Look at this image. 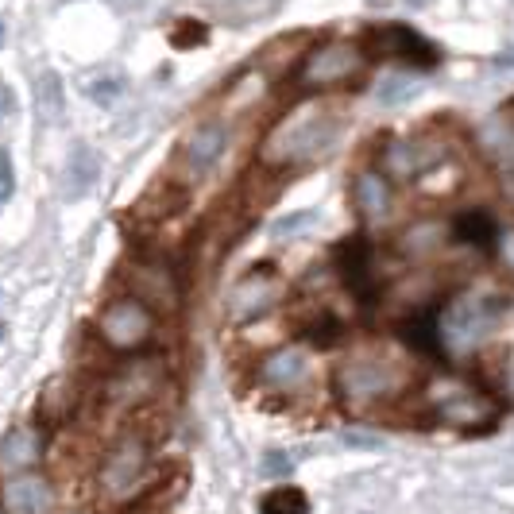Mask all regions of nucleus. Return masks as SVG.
Instances as JSON below:
<instances>
[{
    "mask_svg": "<svg viewBox=\"0 0 514 514\" xmlns=\"http://www.w3.org/2000/svg\"><path fill=\"white\" fill-rule=\"evenodd\" d=\"M225 143H229V128H225L221 120H205V124H198V128L190 132V140H186V147H182V159H186V167H190V171L201 174L221 159Z\"/></svg>",
    "mask_w": 514,
    "mask_h": 514,
    "instance_id": "ddd939ff",
    "label": "nucleus"
},
{
    "mask_svg": "<svg viewBox=\"0 0 514 514\" xmlns=\"http://www.w3.org/2000/svg\"><path fill=\"white\" fill-rule=\"evenodd\" d=\"M449 232L457 236L460 244H468V248H491V240H495V221H491V213L484 209H464L453 217V225Z\"/></svg>",
    "mask_w": 514,
    "mask_h": 514,
    "instance_id": "f3484780",
    "label": "nucleus"
},
{
    "mask_svg": "<svg viewBox=\"0 0 514 514\" xmlns=\"http://www.w3.org/2000/svg\"><path fill=\"white\" fill-rule=\"evenodd\" d=\"M503 256H507V263L514 267V236H507V244H503Z\"/></svg>",
    "mask_w": 514,
    "mask_h": 514,
    "instance_id": "c85d7f7f",
    "label": "nucleus"
},
{
    "mask_svg": "<svg viewBox=\"0 0 514 514\" xmlns=\"http://www.w3.org/2000/svg\"><path fill=\"white\" fill-rule=\"evenodd\" d=\"M97 333L113 352H140L155 337V310H147L140 298L124 294V298H116L101 310Z\"/></svg>",
    "mask_w": 514,
    "mask_h": 514,
    "instance_id": "423d86ee",
    "label": "nucleus"
},
{
    "mask_svg": "<svg viewBox=\"0 0 514 514\" xmlns=\"http://www.w3.org/2000/svg\"><path fill=\"white\" fill-rule=\"evenodd\" d=\"M39 113L51 124L62 116V82H58V74H43V82H39Z\"/></svg>",
    "mask_w": 514,
    "mask_h": 514,
    "instance_id": "4be33fe9",
    "label": "nucleus"
},
{
    "mask_svg": "<svg viewBox=\"0 0 514 514\" xmlns=\"http://www.w3.org/2000/svg\"><path fill=\"white\" fill-rule=\"evenodd\" d=\"M263 383L267 387H279V391H294L310 368H306V356L298 352V348H279V352H271L267 360H263Z\"/></svg>",
    "mask_w": 514,
    "mask_h": 514,
    "instance_id": "2eb2a0df",
    "label": "nucleus"
},
{
    "mask_svg": "<svg viewBox=\"0 0 514 514\" xmlns=\"http://www.w3.org/2000/svg\"><path fill=\"white\" fill-rule=\"evenodd\" d=\"M337 267H341V279L352 286L356 298L372 302L375 294V267H372V248L364 236H348L341 248H337Z\"/></svg>",
    "mask_w": 514,
    "mask_h": 514,
    "instance_id": "f8f14e48",
    "label": "nucleus"
},
{
    "mask_svg": "<svg viewBox=\"0 0 514 514\" xmlns=\"http://www.w3.org/2000/svg\"><path fill=\"white\" fill-rule=\"evenodd\" d=\"M368 39H372L375 55L399 58L406 66H422V70L437 66V47L429 39H422L414 28H406V24H375Z\"/></svg>",
    "mask_w": 514,
    "mask_h": 514,
    "instance_id": "1a4fd4ad",
    "label": "nucleus"
},
{
    "mask_svg": "<svg viewBox=\"0 0 514 514\" xmlns=\"http://www.w3.org/2000/svg\"><path fill=\"white\" fill-rule=\"evenodd\" d=\"M402 337L414 352H422L429 360H441L445 356V341H441V321L437 314H418L402 325Z\"/></svg>",
    "mask_w": 514,
    "mask_h": 514,
    "instance_id": "dca6fc26",
    "label": "nucleus"
},
{
    "mask_svg": "<svg viewBox=\"0 0 514 514\" xmlns=\"http://www.w3.org/2000/svg\"><path fill=\"white\" fill-rule=\"evenodd\" d=\"M0 101H4V93H0Z\"/></svg>",
    "mask_w": 514,
    "mask_h": 514,
    "instance_id": "473e14b6",
    "label": "nucleus"
},
{
    "mask_svg": "<svg viewBox=\"0 0 514 514\" xmlns=\"http://www.w3.org/2000/svg\"><path fill=\"white\" fill-rule=\"evenodd\" d=\"M279 298V275L275 267H256L248 271L229 294V317L232 321H252V317L267 314Z\"/></svg>",
    "mask_w": 514,
    "mask_h": 514,
    "instance_id": "9d476101",
    "label": "nucleus"
},
{
    "mask_svg": "<svg viewBox=\"0 0 514 514\" xmlns=\"http://www.w3.org/2000/svg\"><path fill=\"white\" fill-rule=\"evenodd\" d=\"M4 514H47L51 511V480L43 472H16L0 484Z\"/></svg>",
    "mask_w": 514,
    "mask_h": 514,
    "instance_id": "9b49d317",
    "label": "nucleus"
},
{
    "mask_svg": "<svg viewBox=\"0 0 514 514\" xmlns=\"http://www.w3.org/2000/svg\"><path fill=\"white\" fill-rule=\"evenodd\" d=\"M337 132H341L337 113H329L325 105H302L271 128V136L263 143V163L267 167H306L333 147Z\"/></svg>",
    "mask_w": 514,
    "mask_h": 514,
    "instance_id": "f257e3e1",
    "label": "nucleus"
},
{
    "mask_svg": "<svg viewBox=\"0 0 514 514\" xmlns=\"http://www.w3.org/2000/svg\"><path fill=\"white\" fill-rule=\"evenodd\" d=\"M147 468H151V445L143 433H124L116 437L113 449L101 457L97 468V487L109 503H124L132 495H140L143 480H147Z\"/></svg>",
    "mask_w": 514,
    "mask_h": 514,
    "instance_id": "20e7f679",
    "label": "nucleus"
},
{
    "mask_svg": "<svg viewBox=\"0 0 514 514\" xmlns=\"http://www.w3.org/2000/svg\"><path fill=\"white\" fill-rule=\"evenodd\" d=\"M402 4H410V8H426L429 0H402Z\"/></svg>",
    "mask_w": 514,
    "mask_h": 514,
    "instance_id": "c756f323",
    "label": "nucleus"
},
{
    "mask_svg": "<svg viewBox=\"0 0 514 514\" xmlns=\"http://www.w3.org/2000/svg\"><path fill=\"white\" fill-rule=\"evenodd\" d=\"M414 93H418V82H414L410 74H387V78L379 82V93H375V97H379L383 105H406Z\"/></svg>",
    "mask_w": 514,
    "mask_h": 514,
    "instance_id": "412c9836",
    "label": "nucleus"
},
{
    "mask_svg": "<svg viewBox=\"0 0 514 514\" xmlns=\"http://www.w3.org/2000/svg\"><path fill=\"white\" fill-rule=\"evenodd\" d=\"M171 39H174V47H198V43H205V39H209V31L201 28V24H194V20H186L182 28L174 31Z\"/></svg>",
    "mask_w": 514,
    "mask_h": 514,
    "instance_id": "b1692460",
    "label": "nucleus"
},
{
    "mask_svg": "<svg viewBox=\"0 0 514 514\" xmlns=\"http://www.w3.org/2000/svg\"><path fill=\"white\" fill-rule=\"evenodd\" d=\"M441 236H445V229L441 225H418V229H410L406 236H402V244H410V248H402L406 256H418V252H433L437 244H441Z\"/></svg>",
    "mask_w": 514,
    "mask_h": 514,
    "instance_id": "5701e85b",
    "label": "nucleus"
},
{
    "mask_svg": "<svg viewBox=\"0 0 514 514\" xmlns=\"http://www.w3.org/2000/svg\"><path fill=\"white\" fill-rule=\"evenodd\" d=\"M0 43H4V20H0Z\"/></svg>",
    "mask_w": 514,
    "mask_h": 514,
    "instance_id": "7c9ffc66",
    "label": "nucleus"
},
{
    "mask_svg": "<svg viewBox=\"0 0 514 514\" xmlns=\"http://www.w3.org/2000/svg\"><path fill=\"white\" fill-rule=\"evenodd\" d=\"M364 62H368V51L360 43H352V39H329V43H317L314 51L302 58L294 82H298V89H306V93L348 86V82L360 78Z\"/></svg>",
    "mask_w": 514,
    "mask_h": 514,
    "instance_id": "7ed1b4c3",
    "label": "nucleus"
},
{
    "mask_svg": "<svg viewBox=\"0 0 514 514\" xmlns=\"http://www.w3.org/2000/svg\"><path fill=\"white\" fill-rule=\"evenodd\" d=\"M124 74L113 70V66H101V70H89L86 78H82V93H86L93 105H101V109H113L116 101L124 97Z\"/></svg>",
    "mask_w": 514,
    "mask_h": 514,
    "instance_id": "a211bd4d",
    "label": "nucleus"
},
{
    "mask_svg": "<svg viewBox=\"0 0 514 514\" xmlns=\"http://www.w3.org/2000/svg\"><path fill=\"white\" fill-rule=\"evenodd\" d=\"M128 290H132V298H140L147 310L171 314V310L182 306L178 275H174L167 263H159V259H136L128 267Z\"/></svg>",
    "mask_w": 514,
    "mask_h": 514,
    "instance_id": "0eeeda50",
    "label": "nucleus"
},
{
    "mask_svg": "<svg viewBox=\"0 0 514 514\" xmlns=\"http://www.w3.org/2000/svg\"><path fill=\"white\" fill-rule=\"evenodd\" d=\"M16 194V171H12V155L0 151V205Z\"/></svg>",
    "mask_w": 514,
    "mask_h": 514,
    "instance_id": "393cba45",
    "label": "nucleus"
},
{
    "mask_svg": "<svg viewBox=\"0 0 514 514\" xmlns=\"http://www.w3.org/2000/svg\"><path fill=\"white\" fill-rule=\"evenodd\" d=\"M97 174H101V159L89 151V147H74L70 151V163H66V198H82L89 194V186L97 182Z\"/></svg>",
    "mask_w": 514,
    "mask_h": 514,
    "instance_id": "6ab92c4d",
    "label": "nucleus"
},
{
    "mask_svg": "<svg viewBox=\"0 0 514 514\" xmlns=\"http://www.w3.org/2000/svg\"><path fill=\"white\" fill-rule=\"evenodd\" d=\"M429 402H433V418L453 429H487L499 418V406L487 399L484 391H476L460 379L437 383L429 391Z\"/></svg>",
    "mask_w": 514,
    "mask_h": 514,
    "instance_id": "39448f33",
    "label": "nucleus"
},
{
    "mask_svg": "<svg viewBox=\"0 0 514 514\" xmlns=\"http://www.w3.org/2000/svg\"><path fill=\"white\" fill-rule=\"evenodd\" d=\"M352 194H356V205H360V213L364 217H387L391 213V201H395V190H391V178L379 171H364L356 174V186H352Z\"/></svg>",
    "mask_w": 514,
    "mask_h": 514,
    "instance_id": "4468645a",
    "label": "nucleus"
},
{
    "mask_svg": "<svg viewBox=\"0 0 514 514\" xmlns=\"http://www.w3.org/2000/svg\"><path fill=\"white\" fill-rule=\"evenodd\" d=\"M0 344H4V325H0Z\"/></svg>",
    "mask_w": 514,
    "mask_h": 514,
    "instance_id": "2f4dec72",
    "label": "nucleus"
},
{
    "mask_svg": "<svg viewBox=\"0 0 514 514\" xmlns=\"http://www.w3.org/2000/svg\"><path fill=\"white\" fill-rule=\"evenodd\" d=\"M410 375L391 360H348L333 375V391L348 406H372V402L395 399L406 391Z\"/></svg>",
    "mask_w": 514,
    "mask_h": 514,
    "instance_id": "f03ea898",
    "label": "nucleus"
},
{
    "mask_svg": "<svg viewBox=\"0 0 514 514\" xmlns=\"http://www.w3.org/2000/svg\"><path fill=\"white\" fill-rule=\"evenodd\" d=\"M259 511L263 514H310V503H306L302 487H275V491L263 495Z\"/></svg>",
    "mask_w": 514,
    "mask_h": 514,
    "instance_id": "aec40b11",
    "label": "nucleus"
},
{
    "mask_svg": "<svg viewBox=\"0 0 514 514\" xmlns=\"http://www.w3.org/2000/svg\"><path fill=\"white\" fill-rule=\"evenodd\" d=\"M263 472H271V476H286V472H290V460H286L283 453H267Z\"/></svg>",
    "mask_w": 514,
    "mask_h": 514,
    "instance_id": "bb28decb",
    "label": "nucleus"
},
{
    "mask_svg": "<svg viewBox=\"0 0 514 514\" xmlns=\"http://www.w3.org/2000/svg\"><path fill=\"white\" fill-rule=\"evenodd\" d=\"M503 387H507V395L514 399V356L507 360V372H503Z\"/></svg>",
    "mask_w": 514,
    "mask_h": 514,
    "instance_id": "cd10ccee",
    "label": "nucleus"
},
{
    "mask_svg": "<svg viewBox=\"0 0 514 514\" xmlns=\"http://www.w3.org/2000/svg\"><path fill=\"white\" fill-rule=\"evenodd\" d=\"M310 337H314V344H321V348H325V344H337L341 341V325H337L333 317H321L314 329H310Z\"/></svg>",
    "mask_w": 514,
    "mask_h": 514,
    "instance_id": "a878e982",
    "label": "nucleus"
},
{
    "mask_svg": "<svg viewBox=\"0 0 514 514\" xmlns=\"http://www.w3.org/2000/svg\"><path fill=\"white\" fill-rule=\"evenodd\" d=\"M495 317H499V306H491L487 298L464 294L441 317V341L453 344V348H468V344H476L495 325Z\"/></svg>",
    "mask_w": 514,
    "mask_h": 514,
    "instance_id": "6e6552de",
    "label": "nucleus"
}]
</instances>
